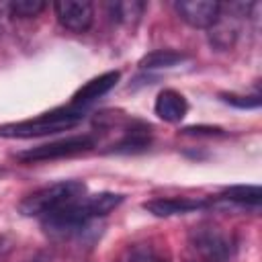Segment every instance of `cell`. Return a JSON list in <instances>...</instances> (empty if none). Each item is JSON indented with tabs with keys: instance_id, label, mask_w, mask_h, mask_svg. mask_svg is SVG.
<instances>
[{
	"instance_id": "3",
	"label": "cell",
	"mask_w": 262,
	"mask_h": 262,
	"mask_svg": "<svg viewBox=\"0 0 262 262\" xmlns=\"http://www.w3.org/2000/svg\"><path fill=\"white\" fill-rule=\"evenodd\" d=\"M86 194V184L80 180H61L49 186H43L29 196H25L18 205V211L25 217H47L61 207L78 201Z\"/></svg>"
},
{
	"instance_id": "16",
	"label": "cell",
	"mask_w": 262,
	"mask_h": 262,
	"mask_svg": "<svg viewBox=\"0 0 262 262\" xmlns=\"http://www.w3.org/2000/svg\"><path fill=\"white\" fill-rule=\"evenodd\" d=\"M182 133H184V135H209V137H213V135H223V129L199 125V127H184Z\"/></svg>"
},
{
	"instance_id": "4",
	"label": "cell",
	"mask_w": 262,
	"mask_h": 262,
	"mask_svg": "<svg viewBox=\"0 0 262 262\" xmlns=\"http://www.w3.org/2000/svg\"><path fill=\"white\" fill-rule=\"evenodd\" d=\"M94 145H96V139L92 135H72L66 139H57V141L43 143V145L31 147L27 151H20L16 158L20 162H27V164L47 162V160H59V158H70V156L90 151Z\"/></svg>"
},
{
	"instance_id": "6",
	"label": "cell",
	"mask_w": 262,
	"mask_h": 262,
	"mask_svg": "<svg viewBox=\"0 0 262 262\" xmlns=\"http://www.w3.org/2000/svg\"><path fill=\"white\" fill-rule=\"evenodd\" d=\"M59 25L72 33H86L94 20V6L88 0H59L53 4Z\"/></svg>"
},
{
	"instance_id": "15",
	"label": "cell",
	"mask_w": 262,
	"mask_h": 262,
	"mask_svg": "<svg viewBox=\"0 0 262 262\" xmlns=\"http://www.w3.org/2000/svg\"><path fill=\"white\" fill-rule=\"evenodd\" d=\"M219 98L235 108H258L262 98L260 94H254V96H242V94H233V92H221Z\"/></svg>"
},
{
	"instance_id": "13",
	"label": "cell",
	"mask_w": 262,
	"mask_h": 262,
	"mask_svg": "<svg viewBox=\"0 0 262 262\" xmlns=\"http://www.w3.org/2000/svg\"><path fill=\"white\" fill-rule=\"evenodd\" d=\"M145 4L143 2H115V4H108V10L113 14V18L117 23H125V25H131V23H137L141 12H143Z\"/></svg>"
},
{
	"instance_id": "12",
	"label": "cell",
	"mask_w": 262,
	"mask_h": 262,
	"mask_svg": "<svg viewBox=\"0 0 262 262\" xmlns=\"http://www.w3.org/2000/svg\"><path fill=\"white\" fill-rule=\"evenodd\" d=\"M221 199L229 201V203H237V205H260L262 199V190L256 184H237V186H229L221 192Z\"/></svg>"
},
{
	"instance_id": "7",
	"label": "cell",
	"mask_w": 262,
	"mask_h": 262,
	"mask_svg": "<svg viewBox=\"0 0 262 262\" xmlns=\"http://www.w3.org/2000/svg\"><path fill=\"white\" fill-rule=\"evenodd\" d=\"M174 8L180 18L194 29H211L221 14V4L215 0H180Z\"/></svg>"
},
{
	"instance_id": "1",
	"label": "cell",
	"mask_w": 262,
	"mask_h": 262,
	"mask_svg": "<svg viewBox=\"0 0 262 262\" xmlns=\"http://www.w3.org/2000/svg\"><path fill=\"white\" fill-rule=\"evenodd\" d=\"M123 201H125V196L119 194V192H98V194H92V196L84 194L78 201L61 207L59 211L43 217V225L51 233L66 235V233L82 229L88 221H92L96 217L108 215Z\"/></svg>"
},
{
	"instance_id": "2",
	"label": "cell",
	"mask_w": 262,
	"mask_h": 262,
	"mask_svg": "<svg viewBox=\"0 0 262 262\" xmlns=\"http://www.w3.org/2000/svg\"><path fill=\"white\" fill-rule=\"evenodd\" d=\"M82 119H84V111H80V108H74V106L53 108V111L43 113V115H39L35 119L0 125V137H6V139L43 137V135H51V133H59V131L72 129Z\"/></svg>"
},
{
	"instance_id": "10",
	"label": "cell",
	"mask_w": 262,
	"mask_h": 262,
	"mask_svg": "<svg viewBox=\"0 0 262 262\" xmlns=\"http://www.w3.org/2000/svg\"><path fill=\"white\" fill-rule=\"evenodd\" d=\"M154 111H156V115L162 121H166V123H178V121H182L186 117L188 102H186V98L180 92H176L172 88H166V90H162L158 94L156 104H154Z\"/></svg>"
},
{
	"instance_id": "17",
	"label": "cell",
	"mask_w": 262,
	"mask_h": 262,
	"mask_svg": "<svg viewBox=\"0 0 262 262\" xmlns=\"http://www.w3.org/2000/svg\"><path fill=\"white\" fill-rule=\"evenodd\" d=\"M156 262H168V260H156Z\"/></svg>"
},
{
	"instance_id": "5",
	"label": "cell",
	"mask_w": 262,
	"mask_h": 262,
	"mask_svg": "<svg viewBox=\"0 0 262 262\" xmlns=\"http://www.w3.org/2000/svg\"><path fill=\"white\" fill-rule=\"evenodd\" d=\"M190 244L203 262H229L233 244L215 225H199L190 231Z\"/></svg>"
},
{
	"instance_id": "14",
	"label": "cell",
	"mask_w": 262,
	"mask_h": 262,
	"mask_svg": "<svg viewBox=\"0 0 262 262\" xmlns=\"http://www.w3.org/2000/svg\"><path fill=\"white\" fill-rule=\"evenodd\" d=\"M8 10H10L12 16L33 18V16H39L45 10V2H41V0H16V2L8 4Z\"/></svg>"
},
{
	"instance_id": "11",
	"label": "cell",
	"mask_w": 262,
	"mask_h": 262,
	"mask_svg": "<svg viewBox=\"0 0 262 262\" xmlns=\"http://www.w3.org/2000/svg\"><path fill=\"white\" fill-rule=\"evenodd\" d=\"M186 55L180 53V51H174V49H156L147 55L141 57L139 66L143 70H160V68H172L180 61H184Z\"/></svg>"
},
{
	"instance_id": "8",
	"label": "cell",
	"mask_w": 262,
	"mask_h": 262,
	"mask_svg": "<svg viewBox=\"0 0 262 262\" xmlns=\"http://www.w3.org/2000/svg\"><path fill=\"white\" fill-rule=\"evenodd\" d=\"M119 78H121V72L113 70V72H104V74H100V76L88 80L84 86H80V88L76 90V94L72 96L70 106L84 111V108H86L88 104H92L96 98H100V96H104L108 90H113V88L117 86Z\"/></svg>"
},
{
	"instance_id": "9",
	"label": "cell",
	"mask_w": 262,
	"mask_h": 262,
	"mask_svg": "<svg viewBox=\"0 0 262 262\" xmlns=\"http://www.w3.org/2000/svg\"><path fill=\"white\" fill-rule=\"evenodd\" d=\"M209 201L203 199H188V196H160L143 203V209L156 217H172V215H184L199 209H205Z\"/></svg>"
}]
</instances>
